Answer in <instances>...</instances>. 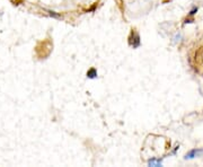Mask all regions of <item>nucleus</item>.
<instances>
[{"label":"nucleus","mask_w":203,"mask_h":167,"mask_svg":"<svg viewBox=\"0 0 203 167\" xmlns=\"http://www.w3.org/2000/svg\"><path fill=\"white\" fill-rule=\"evenodd\" d=\"M129 44H130V46L133 48V49H137V48H139L140 44H141L140 35H139V33H138L136 29H132L131 34L129 36Z\"/></svg>","instance_id":"f257e3e1"},{"label":"nucleus","mask_w":203,"mask_h":167,"mask_svg":"<svg viewBox=\"0 0 203 167\" xmlns=\"http://www.w3.org/2000/svg\"><path fill=\"white\" fill-rule=\"evenodd\" d=\"M203 155V148H194L191 149L189 153H185L184 159H193L196 157H201Z\"/></svg>","instance_id":"f03ea898"},{"label":"nucleus","mask_w":203,"mask_h":167,"mask_svg":"<svg viewBox=\"0 0 203 167\" xmlns=\"http://www.w3.org/2000/svg\"><path fill=\"white\" fill-rule=\"evenodd\" d=\"M161 165H163V159H160V158H151L148 160V166L160 167Z\"/></svg>","instance_id":"7ed1b4c3"},{"label":"nucleus","mask_w":203,"mask_h":167,"mask_svg":"<svg viewBox=\"0 0 203 167\" xmlns=\"http://www.w3.org/2000/svg\"><path fill=\"white\" fill-rule=\"evenodd\" d=\"M87 77L89 79H95L97 78V70L95 68H90L88 71H87Z\"/></svg>","instance_id":"20e7f679"},{"label":"nucleus","mask_w":203,"mask_h":167,"mask_svg":"<svg viewBox=\"0 0 203 167\" xmlns=\"http://www.w3.org/2000/svg\"><path fill=\"white\" fill-rule=\"evenodd\" d=\"M48 13L50 14V16H52V17H54V18H61V15H59V14H57L55 11H52V10H48Z\"/></svg>","instance_id":"39448f33"},{"label":"nucleus","mask_w":203,"mask_h":167,"mask_svg":"<svg viewBox=\"0 0 203 167\" xmlns=\"http://www.w3.org/2000/svg\"><path fill=\"white\" fill-rule=\"evenodd\" d=\"M196 11H198V8L195 7V8L193 9V10H192V11H191V13H190V15H191V16H192V15H194V14L196 13Z\"/></svg>","instance_id":"423d86ee"}]
</instances>
